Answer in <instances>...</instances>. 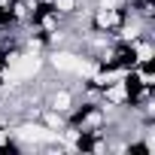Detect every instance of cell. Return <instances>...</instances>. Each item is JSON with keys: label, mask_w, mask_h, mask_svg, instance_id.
Returning a JSON list of instances; mask_svg holds the SVG:
<instances>
[{"label": "cell", "mask_w": 155, "mask_h": 155, "mask_svg": "<svg viewBox=\"0 0 155 155\" xmlns=\"http://www.w3.org/2000/svg\"><path fill=\"white\" fill-rule=\"evenodd\" d=\"M55 107H58V110H67V107H70V94H67V91L55 94Z\"/></svg>", "instance_id": "obj_5"}, {"label": "cell", "mask_w": 155, "mask_h": 155, "mask_svg": "<svg viewBox=\"0 0 155 155\" xmlns=\"http://www.w3.org/2000/svg\"><path fill=\"white\" fill-rule=\"evenodd\" d=\"M52 64H55L58 70H73V73H85V76H91V73H94V64H85V61H79L76 55H67V52L55 55V58H52Z\"/></svg>", "instance_id": "obj_2"}, {"label": "cell", "mask_w": 155, "mask_h": 155, "mask_svg": "<svg viewBox=\"0 0 155 155\" xmlns=\"http://www.w3.org/2000/svg\"><path fill=\"white\" fill-rule=\"evenodd\" d=\"M125 97V85H113L110 88V101H122Z\"/></svg>", "instance_id": "obj_6"}, {"label": "cell", "mask_w": 155, "mask_h": 155, "mask_svg": "<svg viewBox=\"0 0 155 155\" xmlns=\"http://www.w3.org/2000/svg\"><path fill=\"white\" fill-rule=\"evenodd\" d=\"M97 25H101V28H110V25H116V12H113V9H104V12L97 15Z\"/></svg>", "instance_id": "obj_4"}, {"label": "cell", "mask_w": 155, "mask_h": 155, "mask_svg": "<svg viewBox=\"0 0 155 155\" xmlns=\"http://www.w3.org/2000/svg\"><path fill=\"white\" fill-rule=\"evenodd\" d=\"M18 134H21L25 140H55V131L40 128V125H21V128H18Z\"/></svg>", "instance_id": "obj_3"}, {"label": "cell", "mask_w": 155, "mask_h": 155, "mask_svg": "<svg viewBox=\"0 0 155 155\" xmlns=\"http://www.w3.org/2000/svg\"><path fill=\"white\" fill-rule=\"evenodd\" d=\"M116 3H119V0H101V6H104V9H113Z\"/></svg>", "instance_id": "obj_9"}, {"label": "cell", "mask_w": 155, "mask_h": 155, "mask_svg": "<svg viewBox=\"0 0 155 155\" xmlns=\"http://www.w3.org/2000/svg\"><path fill=\"white\" fill-rule=\"evenodd\" d=\"M152 58V49L149 46H140V61H149Z\"/></svg>", "instance_id": "obj_7"}, {"label": "cell", "mask_w": 155, "mask_h": 155, "mask_svg": "<svg viewBox=\"0 0 155 155\" xmlns=\"http://www.w3.org/2000/svg\"><path fill=\"white\" fill-rule=\"evenodd\" d=\"M58 9H73V0H55Z\"/></svg>", "instance_id": "obj_8"}, {"label": "cell", "mask_w": 155, "mask_h": 155, "mask_svg": "<svg viewBox=\"0 0 155 155\" xmlns=\"http://www.w3.org/2000/svg\"><path fill=\"white\" fill-rule=\"evenodd\" d=\"M9 79H28V76H34L40 70V58L37 55H15L9 61Z\"/></svg>", "instance_id": "obj_1"}]
</instances>
